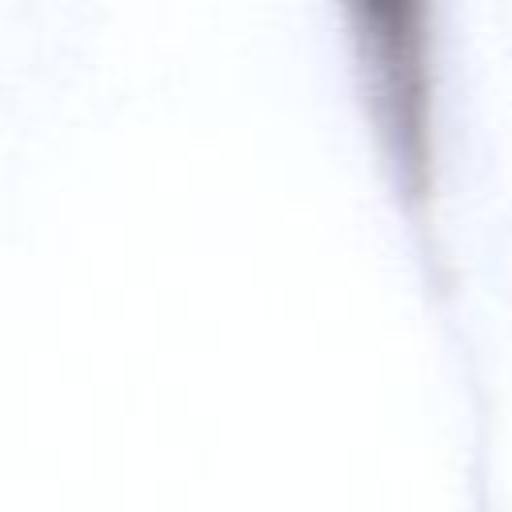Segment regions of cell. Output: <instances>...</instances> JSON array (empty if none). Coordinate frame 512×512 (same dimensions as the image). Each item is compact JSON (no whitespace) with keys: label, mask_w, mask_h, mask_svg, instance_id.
<instances>
[{"label":"cell","mask_w":512,"mask_h":512,"mask_svg":"<svg viewBox=\"0 0 512 512\" xmlns=\"http://www.w3.org/2000/svg\"><path fill=\"white\" fill-rule=\"evenodd\" d=\"M372 128L412 196H428L440 156V32L428 0H344Z\"/></svg>","instance_id":"1"}]
</instances>
